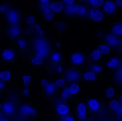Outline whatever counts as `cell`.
<instances>
[{
	"mask_svg": "<svg viewBox=\"0 0 122 121\" xmlns=\"http://www.w3.org/2000/svg\"><path fill=\"white\" fill-rule=\"evenodd\" d=\"M31 45L33 48V54L31 56L38 60L42 65L46 64V62L51 60V55L53 51L46 35L43 37L34 36Z\"/></svg>",
	"mask_w": 122,
	"mask_h": 121,
	"instance_id": "cell-1",
	"label": "cell"
},
{
	"mask_svg": "<svg viewBox=\"0 0 122 121\" xmlns=\"http://www.w3.org/2000/svg\"><path fill=\"white\" fill-rule=\"evenodd\" d=\"M81 84L72 82L65 85L61 89L60 92L63 102H73L81 97Z\"/></svg>",
	"mask_w": 122,
	"mask_h": 121,
	"instance_id": "cell-2",
	"label": "cell"
},
{
	"mask_svg": "<svg viewBox=\"0 0 122 121\" xmlns=\"http://www.w3.org/2000/svg\"><path fill=\"white\" fill-rule=\"evenodd\" d=\"M6 27L18 26L22 28L23 9H16L10 5L4 14Z\"/></svg>",
	"mask_w": 122,
	"mask_h": 121,
	"instance_id": "cell-3",
	"label": "cell"
},
{
	"mask_svg": "<svg viewBox=\"0 0 122 121\" xmlns=\"http://www.w3.org/2000/svg\"><path fill=\"white\" fill-rule=\"evenodd\" d=\"M63 13L69 17L82 18L86 13V5L75 3L72 4H64Z\"/></svg>",
	"mask_w": 122,
	"mask_h": 121,
	"instance_id": "cell-4",
	"label": "cell"
},
{
	"mask_svg": "<svg viewBox=\"0 0 122 121\" xmlns=\"http://www.w3.org/2000/svg\"><path fill=\"white\" fill-rule=\"evenodd\" d=\"M17 108L20 114L24 117L34 119L38 114V109L30 102H19L17 104Z\"/></svg>",
	"mask_w": 122,
	"mask_h": 121,
	"instance_id": "cell-5",
	"label": "cell"
},
{
	"mask_svg": "<svg viewBox=\"0 0 122 121\" xmlns=\"http://www.w3.org/2000/svg\"><path fill=\"white\" fill-rule=\"evenodd\" d=\"M88 114L92 116H101L102 113L103 103L99 98H90L86 100Z\"/></svg>",
	"mask_w": 122,
	"mask_h": 121,
	"instance_id": "cell-6",
	"label": "cell"
},
{
	"mask_svg": "<svg viewBox=\"0 0 122 121\" xmlns=\"http://www.w3.org/2000/svg\"><path fill=\"white\" fill-rule=\"evenodd\" d=\"M82 70L80 67H74L69 71H65L62 77L65 85L72 82H78L81 77Z\"/></svg>",
	"mask_w": 122,
	"mask_h": 121,
	"instance_id": "cell-7",
	"label": "cell"
},
{
	"mask_svg": "<svg viewBox=\"0 0 122 121\" xmlns=\"http://www.w3.org/2000/svg\"><path fill=\"white\" fill-rule=\"evenodd\" d=\"M37 9L38 12L46 22L50 23L54 20L55 15L50 10L49 4L38 3Z\"/></svg>",
	"mask_w": 122,
	"mask_h": 121,
	"instance_id": "cell-8",
	"label": "cell"
},
{
	"mask_svg": "<svg viewBox=\"0 0 122 121\" xmlns=\"http://www.w3.org/2000/svg\"><path fill=\"white\" fill-rule=\"evenodd\" d=\"M87 104L84 102L77 103L75 107V117L76 121H86L88 119Z\"/></svg>",
	"mask_w": 122,
	"mask_h": 121,
	"instance_id": "cell-9",
	"label": "cell"
},
{
	"mask_svg": "<svg viewBox=\"0 0 122 121\" xmlns=\"http://www.w3.org/2000/svg\"><path fill=\"white\" fill-rule=\"evenodd\" d=\"M89 13L90 20L95 23H99L104 21L105 13L103 9L100 8H92L89 9Z\"/></svg>",
	"mask_w": 122,
	"mask_h": 121,
	"instance_id": "cell-10",
	"label": "cell"
},
{
	"mask_svg": "<svg viewBox=\"0 0 122 121\" xmlns=\"http://www.w3.org/2000/svg\"><path fill=\"white\" fill-rule=\"evenodd\" d=\"M16 58V53L13 48H7L3 49L0 53V62L5 64L14 62Z\"/></svg>",
	"mask_w": 122,
	"mask_h": 121,
	"instance_id": "cell-11",
	"label": "cell"
},
{
	"mask_svg": "<svg viewBox=\"0 0 122 121\" xmlns=\"http://www.w3.org/2000/svg\"><path fill=\"white\" fill-rule=\"evenodd\" d=\"M69 61L74 66H81L85 61V55L84 52L72 53L69 57Z\"/></svg>",
	"mask_w": 122,
	"mask_h": 121,
	"instance_id": "cell-12",
	"label": "cell"
},
{
	"mask_svg": "<svg viewBox=\"0 0 122 121\" xmlns=\"http://www.w3.org/2000/svg\"><path fill=\"white\" fill-rule=\"evenodd\" d=\"M104 40L105 42L108 44L111 47H122V38L121 37L109 32L105 34Z\"/></svg>",
	"mask_w": 122,
	"mask_h": 121,
	"instance_id": "cell-13",
	"label": "cell"
},
{
	"mask_svg": "<svg viewBox=\"0 0 122 121\" xmlns=\"http://www.w3.org/2000/svg\"><path fill=\"white\" fill-rule=\"evenodd\" d=\"M22 29L18 26H10L5 27L6 35L9 37L11 41L15 42L23 35Z\"/></svg>",
	"mask_w": 122,
	"mask_h": 121,
	"instance_id": "cell-14",
	"label": "cell"
},
{
	"mask_svg": "<svg viewBox=\"0 0 122 121\" xmlns=\"http://www.w3.org/2000/svg\"><path fill=\"white\" fill-rule=\"evenodd\" d=\"M41 89L43 90L44 96L46 98L51 99H54L57 93H59L58 89L54 83L53 81L51 80L47 85L42 87Z\"/></svg>",
	"mask_w": 122,
	"mask_h": 121,
	"instance_id": "cell-15",
	"label": "cell"
},
{
	"mask_svg": "<svg viewBox=\"0 0 122 121\" xmlns=\"http://www.w3.org/2000/svg\"><path fill=\"white\" fill-rule=\"evenodd\" d=\"M104 13L107 15L115 17L117 12V7L113 0H106L103 7Z\"/></svg>",
	"mask_w": 122,
	"mask_h": 121,
	"instance_id": "cell-16",
	"label": "cell"
},
{
	"mask_svg": "<svg viewBox=\"0 0 122 121\" xmlns=\"http://www.w3.org/2000/svg\"><path fill=\"white\" fill-rule=\"evenodd\" d=\"M15 107L13 102L11 101H5L2 103L1 111L5 116H13L15 113Z\"/></svg>",
	"mask_w": 122,
	"mask_h": 121,
	"instance_id": "cell-17",
	"label": "cell"
},
{
	"mask_svg": "<svg viewBox=\"0 0 122 121\" xmlns=\"http://www.w3.org/2000/svg\"><path fill=\"white\" fill-rule=\"evenodd\" d=\"M49 8L52 13L55 15L63 13L64 5L61 0L52 1L49 4Z\"/></svg>",
	"mask_w": 122,
	"mask_h": 121,
	"instance_id": "cell-18",
	"label": "cell"
},
{
	"mask_svg": "<svg viewBox=\"0 0 122 121\" xmlns=\"http://www.w3.org/2000/svg\"><path fill=\"white\" fill-rule=\"evenodd\" d=\"M109 33L119 37H122V22H115L111 26Z\"/></svg>",
	"mask_w": 122,
	"mask_h": 121,
	"instance_id": "cell-19",
	"label": "cell"
},
{
	"mask_svg": "<svg viewBox=\"0 0 122 121\" xmlns=\"http://www.w3.org/2000/svg\"><path fill=\"white\" fill-rule=\"evenodd\" d=\"M106 0H89L86 4V13L89 9L92 8H102Z\"/></svg>",
	"mask_w": 122,
	"mask_h": 121,
	"instance_id": "cell-20",
	"label": "cell"
},
{
	"mask_svg": "<svg viewBox=\"0 0 122 121\" xmlns=\"http://www.w3.org/2000/svg\"><path fill=\"white\" fill-rule=\"evenodd\" d=\"M97 77L93 72L90 70L83 72L81 77L84 81L87 82H94L98 81Z\"/></svg>",
	"mask_w": 122,
	"mask_h": 121,
	"instance_id": "cell-21",
	"label": "cell"
},
{
	"mask_svg": "<svg viewBox=\"0 0 122 121\" xmlns=\"http://www.w3.org/2000/svg\"><path fill=\"white\" fill-rule=\"evenodd\" d=\"M15 42L21 51L28 50L29 46V42L25 38L20 37L16 40Z\"/></svg>",
	"mask_w": 122,
	"mask_h": 121,
	"instance_id": "cell-22",
	"label": "cell"
},
{
	"mask_svg": "<svg viewBox=\"0 0 122 121\" xmlns=\"http://www.w3.org/2000/svg\"><path fill=\"white\" fill-rule=\"evenodd\" d=\"M57 115H62L70 113V107L66 103L62 102L57 105L56 109Z\"/></svg>",
	"mask_w": 122,
	"mask_h": 121,
	"instance_id": "cell-23",
	"label": "cell"
},
{
	"mask_svg": "<svg viewBox=\"0 0 122 121\" xmlns=\"http://www.w3.org/2000/svg\"><path fill=\"white\" fill-rule=\"evenodd\" d=\"M121 63V61L118 58L111 57L107 62V67L109 69H115L119 67Z\"/></svg>",
	"mask_w": 122,
	"mask_h": 121,
	"instance_id": "cell-24",
	"label": "cell"
},
{
	"mask_svg": "<svg viewBox=\"0 0 122 121\" xmlns=\"http://www.w3.org/2000/svg\"><path fill=\"white\" fill-rule=\"evenodd\" d=\"M51 59L54 64L60 65L62 60V53L61 49L53 51L51 55Z\"/></svg>",
	"mask_w": 122,
	"mask_h": 121,
	"instance_id": "cell-25",
	"label": "cell"
},
{
	"mask_svg": "<svg viewBox=\"0 0 122 121\" xmlns=\"http://www.w3.org/2000/svg\"><path fill=\"white\" fill-rule=\"evenodd\" d=\"M120 103L118 99H114L110 101L107 108L109 111L111 113H115L119 108Z\"/></svg>",
	"mask_w": 122,
	"mask_h": 121,
	"instance_id": "cell-26",
	"label": "cell"
},
{
	"mask_svg": "<svg viewBox=\"0 0 122 121\" xmlns=\"http://www.w3.org/2000/svg\"><path fill=\"white\" fill-rule=\"evenodd\" d=\"M88 70L94 72L97 77L102 76L103 75L102 66L97 63L91 64L88 68Z\"/></svg>",
	"mask_w": 122,
	"mask_h": 121,
	"instance_id": "cell-27",
	"label": "cell"
},
{
	"mask_svg": "<svg viewBox=\"0 0 122 121\" xmlns=\"http://www.w3.org/2000/svg\"><path fill=\"white\" fill-rule=\"evenodd\" d=\"M102 54L97 48L93 49L89 56V60L94 62H98L102 59Z\"/></svg>",
	"mask_w": 122,
	"mask_h": 121,
	"instance_id": "cell-28",
	"label": "cell"
},
{
	"mask_svg": "<svg viewBox=\"0 0 122 121\" xmlns=\"http://www.w3.org/2000/svg\"><path fill=\"white\" fill-rule=\"evenodd\" d=\"M33 77L30 74L24 75L22 77V82L24 87L31 88L33 82Z\"/></svg>",
	"mask_w": 122,
	"mask_h": 121,
	"instance_id": "cell-29",
	"label": "cell"
},
{
	"mask_svg": "<svg viewBox=\"0 0 122 121\" xmlns=\"http://www.w3.org/2000/svg\"><path fill=\"white\" fill-rule=\"evenodd\" d=\"M97 48L102 53V55H108L110 54L111 47L105 42L99 43Z\"/></svg>",
	"mask_w": 122,
	"mask_h": 121,
	"instance_id": "cell-30",
	"label": "cell"
},
{
	"mask_svg": "<svg viewBox=\"0 0 122 121\" xmlns=\"http://www.w3.org/2000/svg\"><path fill=\"white\" fill-rule=\"evenodd\" d=\"M38 23L37 17L33 14H30L26 18L25 28L31 27Z\"/></svg>",
	"mask_w": 122,
	"mask_h": 121,
	"instance_id": "cell-31",
	"label": "cell"
},
{
	"mask_svg": "<svg viewBox=\"0 0 122 121\" xmlns=\"http://www.w3.org/2000/svg\"><path fill=\"white\" fill-rule=\"evenodd\" d=\"M11 72L8 69L0 72V80L4 82H9L11 79Z\"/></svg>",
	"mask_w": 122,
	"mask_h": 121,
	"instance_id": "cell-32",
	"label": "cell"
},
{
	"mask_svg": "<svg viewBox=\"0 0 122 121\" xmlns=\"http://www.w3.org/2000/svg\"><path fill=\"white\" fill-rule=\"evenodd\" d=\"M117 89L113 86H109L105 91V96L107 99H111L115 97L117 94Z\"/></svg>",
	"mask_w": 122,
	"mask_h": 121,
	"instance_id": "cell-33",
	"label": "cell"
},
{
	"mask_svg": "<svg viewBox=\"0 0 122 121\" xmlns=\"http://www.w3.org/2000/svg\"><path fill=\"white\" fill-rule=\"evenodd\" d=\"M58 121H76L74 115L72 113L62 115H57Z\"/></svg>",
	"mask_w": 122,
	"mask_h": 121,
	"instance_id": "cell-34",
	"label": "cell"
},
{
	"mask_svg": "<svg viewBox=\"0 0 122 121\" xmlns=\"http://www.w3.org/2000/svg\"><path fill=\"white\" fill-rule=\"evenodd\" d=\"M56 23L57 26L58 31L61 32H64L66 29V23L63 20H58L56 21Z\"/></svg>",
	"mask_w": 122,
	"mask_h": 121,
	"instance_id": "cell-35",
	"label": "cell"
},
{
	"mask_svg": "<svg viewBox=\"0 0 122 121\" xmlns=\"http://www.w3.org/2000/svg\"><path fill=\"white\" fill-rule=\"evenodd\" d=\"M53 82L60 93V90L62 87L65 85L63 78L62 77H57L54 80Z\"/></svg>",
	"mask_w": 122,
	"mask_h": 121,
	"instance_id": "cell-36",
	"label": "cell"
},
{
	"mask_svg": "<svg viewBox=\"0 0 122 121\" xmlns=\"http://www.w3.org/2000/svg\"><path fill=\"white\" fill-rule=\"evenodd\" d=\"M21 96L23 97L30 98L31 95V89L24 87L23 90L21 91Z\"/></svg>",
	"mask_w": 122,
	"mask_h": 121,
	"instance_id": "cell-37",
	"label": "cell"
},
{
	"mask_svg": "<svg viewBox=\"0 0 122 121\" xmlns=\"http://www.w3.org/2000/svg\"><path fill=\"white\" fill-rule=\"evenodd\" d=\"M10 6V5L5 3L0 4V15H4Z\"/></svg>",
	"mask_w": 122,
	"mask_h": 121,
	"instance_id": "cell-38",
	"label": "cell"
},
{
	"mask_svg": "<svg viewBox=\"0 0 122 121\" xmlns=\"http://www.w3.org/2000/svg\"><path fill=\"white\" fill-rule=\"evenodd\" d=\"M51 80L48 78H43L41 81V88L48 84L50 81Z\"/></svg>",
	"mask_w": 122,
	"mask_h": 121,
	"instance_id": "cell-39",
	"label": "cell"
},
{
	"mask_svg": "<svg viewBox=\"0 0 122 121\" xmlns=\"http://www.w3.org/2000/svg\"><path fill=\"white\" fill-rule=\"evenodd\" d=\"M115 113L118 117H122V103H120V106L119 108Z\"/></svg>",
	"mask_w": 122,
	"mask_h": 121,
	"instance_id": "cell-40",
	"label": "cell"
},
{
	"mask_svg": "<svg viewBox=\"0 0 122 121\" xmlns=\"http://www.w3.org/2000/svg\"><path fill=\"white\" fill-rule=\"evenodd\" d=\"M57 70L58 74L62 75L65 72L64 68V67L61 66L59 65L57 67Z\"/></svg>",
	"mask_w": 122,
	"mask_h": 121,
	"instance_id": "cell-41",
	"label": "cell"
},
{
	"mask_svg": "<svg viewBox=\"0 0 122 121\" xmlns=\"http://www.w3.org/2000/svg\"><path fill=\"white\" fill-rule=\"evenodd\" d=\"M117 8H122V0H113Z\"/></svg>",
	"mask_w": 122,
	"mask_h": 121,
	"instance_id": "cell-42",
	"label": "cell"
},
{
	"mask_svg": "<svg viewBox=\"0 0 122 121\" xmlns=\"http://www.w3.org/2000/svg\"><path fill=\"white\" fill-rule=\"evenodd\" d=\"M64 4H72L76 3V0H61Z\"/></svg>",
	"mask_w": 122,
	"mask_h": 121,
	"instance_id": "cell-43",
	"label": "cell"
},
{
	"mask_svg": "<svg viewBox=\"0 0 122 121\" xmlns=\"http://www.w3.org/2000/svg\"><path fill=\"white\" fill-rule=\"evenodd\" d=\"M7 117L3 113L1 110L0 111V121H8Z\"/></svg>",
	"mask_w": 122,
	"mask_h": 121,
	"instance_id": "cell-44",
	"label": "cell"
},
{
	"mask_svg": "<svg viewBox=\"0 0 122 121\" xmlns=\"http://www.w3.org/2000/svg\"><path fill=\"white\" fill-rule=\"evenodd\" d=\"M38 3L49 4L51 2V0H37Z\"/></svg>",
	"mask_w": 122,
	"mask_h": 121,
	"instance_id": "cell-45",
	"label": "cell"
},
{
	"mask_svg": "<svg viewBox=\"0 0 122 121\" xmlns=\"http://www.w3.org/2000/svg\"><path fill=\"white\" fill-rule=\"evenodd\" d=\"M89 0H76V3L79 4H82L86 5Z\"/></svg>",
	"mask_w": 122,
	"mask_h": 121,
	"instance_id": "cell-46",
	"label": "cell"
},
{
	"mask_svg": "<svg viewBox=\"0 0 122 121\" xmlns=\"http://www.w3.org/2000/svg\"><path fill=\"white\" fill-rule=\"evenodd\" d=\"M5 86V82L0 80V91L3 89Z\"/></svg>",
	"mask_w": 122,
	"mask_h": 121,
	"instance_id": "cell-47",
	"label": "cell"
},
{
	"mask_svg": "<svg viewBox=\"0 0 122 121\" xmlns=\"http://www.w3.org/2000/svg\"><path fill=\"white\" fill-rule=\"evenodd\" d=\"M118 99L119 101L121 103H122V94H120L118 96Z\"/></svg>",
	"mask_w": 122,
	"mask_h": 121,
	"instance_id": "cell-48",
	"label": "cell"
},
{
	"mask_svg": "<svg viewBox=\"0 0 122 121\" xmlns=\"http://www.w3.org/2000/svg\"><path fill=\"white\" fill-rule=\"evenodd\" d=\"M56 46L58 47H60L61 46V43L59 41H58L56 42Z\"/></svg>",
	"mask_w": 122,
	"mask_h": 121,
	"instance_id": "cell-49",
	"label": "cell"
},
{
	"mask_svg": "<svg viewBox=\"0 0 122 121\" xmlns=\"http://www.w3.org/2000/svg\"><path fill=\"white\" fill-rule=\"evenodd\" d=\"M2 103L0 102V111L1 110V108H2Z\"/></svg>",
	"mask_w": 122,
	"mask_h": 121,
	"instance_id": "cell-50",
	"label": "cell"
},
{
	"mask_svg": "<svg viewBox=\"0 0 122 121\" xmlns=\"http://www.w3.org/2000/svg\"><path fill=\"white\" fill-rule=\"evenodd\" d=\"M61 0H51V1H55Z\"/></svg>",
	"mask_w": 122,
	"mask_h": 121,
	"instance_id": "cell-51",
	"label": "cell"
},
{
	"mask_svg": "<svg viewBox=\"0 0 122 121\" xmlns=\"http://www.w3.org/2000/svg\"></svg>",
	"mask_w": 122,
	"mask_h": 121,
	"instance_id": "cell-52",
	"label": "cell"
}]
</instances>
